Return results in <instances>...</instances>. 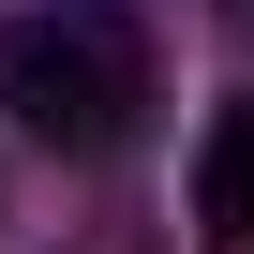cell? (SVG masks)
<instances>
[{
    "instance_id": "obj_1",
    "label": "cell",
    "mask_w": 254,
    "mask_h": 254,
    "mask_svg": "<svg viewBox=\"0 0 254 254\" xmlns=\"http://www.w3.org/2000/svg\"><path fill=\"white\" fill-rule=\"evenodd\" d=\"M0 105L45 150H75V165L120 150L150 120V30H135V0H30L0 30Z\"/></svg>"
},
{
    "instance_id": "obj_2",
    "label": "cell",
    "mask_w": 254,
    "mask_h": 254,
    "mask_svg": "<svg viewBox=\"0 0 254 254\" xmlns=\"http://www.w3.org/2000/svg\"><path fill=\"white\" fill-rule=\"evenodd\" d=\"M194 224H209V254H254V105L209 120V150H194Z\"/></svg>"
},
{
    "instance_id": "obj_3",
    "label": "cell",
    "mask_w": 254,
    "mask_h": 254,
    "mask_svg": "<svg viewBox=\"0 0 254 254\" xmlns=\"http://www.w3.org/2000/svg\"><path fill=\"white\" fill-rule=\"evenodd\" d=\"M239 30H254V0H239Z\"/></svg>"
}]
</instances>
